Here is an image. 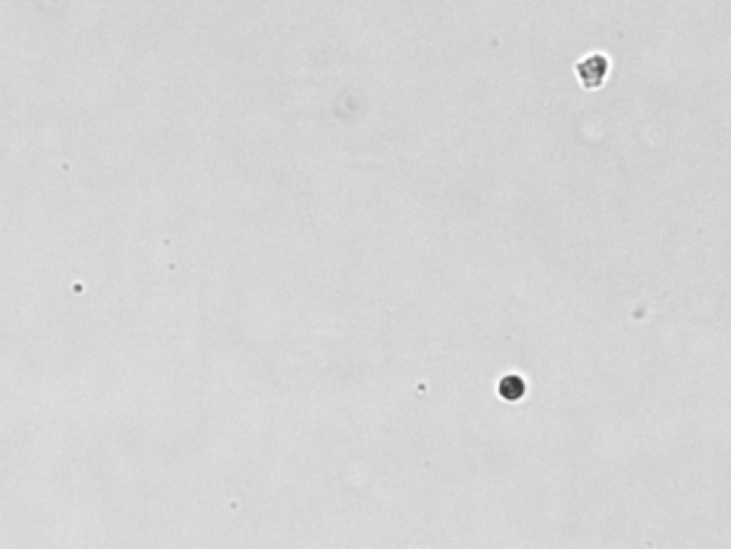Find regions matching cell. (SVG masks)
<instances>
[{"instance_id":"6da1fadb","label":"cell","mask_w":731,"mask_h":549,"mask_svg":"<svg viewBox=\"0 0 731 549\" xmlns=\"http://www.w3.org/2000/svg\"><path fill=\"white\" fill-rule=\"evenodd\" d=\"M607 73H609V60L603 54L588 56L577 64V75L586 89H601Z\"/></svg>"}]
</instances>
